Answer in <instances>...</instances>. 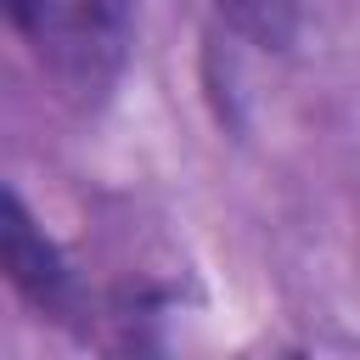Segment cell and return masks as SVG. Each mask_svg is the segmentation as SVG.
Here are the masks:
<instances>
[{"instance_id": "obj_1", "label": "cell", "mask_w": 360, "mask_h": 360, "mask_svg": "<svg viewBox=\"0 0 360 360\" xmlns=\"http://www.w3.org/2000/svg\"><path fill=\"white\" fill-rule=\"evenodd\" d=\"M17 34L34 39L39 62L73 101H101L129 56L135 0H6Z\"/></svg>"}, {"instance_id": "obj_2", "label": "cell", "mask_w": 360, "mask_h": 360, "mask_svg": "<svg viewBox=\"0 0 360 360\" xmlns=\"http://www.w3.org/2000/svg\"><path fill=\"white\" fill-rule=\"evenodd\" d=\"M0 259H6L11 287H17L28 304H39V309H51V315L68 304L73 276H68L56 242L34 225V214L22 208L17 191H6V202H0Z\"/></svg>"}, {"instance_id": "obj_3", "label": "cell", "mask_w": 360, "mask_h": 360, "mask_svg": "<svg viewBox=\"0 0 360 360\" xmlns=\"http://www.w3.org/2000/svg\"><path fill=\"white\" fill-rule=\"evenodd\" d=\"M248 45H259V51H287L292 39H298V0H208Z\"/></svg>"}]
</instances>
